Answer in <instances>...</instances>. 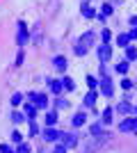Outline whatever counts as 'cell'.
<instances>
[{
    "instance_id": "cell-1",
    "label": "cell",
    "mask_w": 137,
    "mask_h": 153,
    "mask_svg": "<svg viewBox=\"0 0 137 153\" xmlns=\"http://www.w3.org/2000/svg\"><path fill=\"white\" fill-rule=\"evenodd\" d=\"M105 142H107V135H105V133L98 135V137H89V142H87V146H85V153H96Z\"/></svg>"
},
{
    "instance_id": "cell-2",
    "label": "cell",
    "mask_w": 137,
    "mask_h": 153,
    "mask_svg": "<svg viewBox=\"0 0 137 153\" xmlns=\"http://www.w3.org/2000/svg\"><path fill=\"white\" fill-rule=\"evenodd\" d=\"M119 130L121 133H137V119H133V117L124 119V121L119 123Z\"/></svg>"
},
{
    "instance_id": "cell-3",
    "label": "cell",
    "mask_w": 137,
    "mask_h": 153,
    "mask_svg": "<svg viewBox=\"0 0 137 153\" xmlns=\"http://www.w3.org/2000/svg\"><path fill=\"white\" fill-rule=\"evenodd\" d=\"M27 98L32 101V105H37V110H44L46 105H48V98H46V94H37V91H34V94H30Z\"/></svg>"
},
{
    "instance_id": "cell-4",
    "label": "cell",
    "mask_w": 137,
    "mask_h": 153,
    "mask_svg": "<svg viewBox=\"0 0 137 153\" xmlns=\"http://www.w3.org/2000/svg\"><path fill=\"white\" fill-rule=\"evenodd\" d=\"M62 135H64V133H59L57 128L48 126V128H46V133H44V140L46 142H57V140H62Z\"/></svg>"
},
{
    "instance_id": "cell-5",
    "label": "cell",
    "mask_w": 137,
    "mask_h": 153,
    "mask_svg": "<svg viewBox=\"0 0 137 153\" xmlns=\"http://www.w3.org/2000/svg\"><path fill=\"white\" fill-rule=\"evenodd\" d=\"M110 57H112V48H110V44H103L101 48H98V59L101 62H110Z\"/></svg>"
},
{
    "instance_id": "cell-6",
    "label": "cell",
    "mask_w": 137,
    "mask_h": 153,
    "mask_svg": "<svg viewBox=\"0 0 137 153\" xmlns=\"http://www.w3.org/2000/svg\"><path fill=\"white\" fill-rule=\"evenodd\" d=\"M16 41H19V46H25V44H27V27H25V23H19V34H16Z\"/></svg>"
},
{
    "instance_id": "cell-7",
    "label": "cell",
    "mask_w": 137,
    "mask_h": 153,
    "mask_svg": "<svg viewBox=\"0 0 137 153\" xmlns=\"http://www.w3.org/2000/svg\"><path fill=\"white\" fill-rule=\"evenodd\" d=\"M53 66L59 71V73H64L66 71V57H62V55H57V57L53 59Z\"/></svg>"
},
{
    "instance_id": "cell-8",
    "label": "cell",
    "mask_w": 137,
    "mask_h": 153,
    "mask_svg": "<svg viewBox=\"0 0 137 153\" xmlns=\"http://www.w3.org/2000/svg\"><path fill=\"white\" fill-rule=\"evenodd\" d=\"M101 91H103V96H110V98H112V94H114V87H112L110 80H101Z\"/></svg>"
},
{
    "instance_id": "cell-9",
    "label": "cell",
    "mask_w": 137,
    "mask_h": 153,
    "mask_svg": "<svg viewBox=\"0 0 137 153\" xmlns=\"http://www.w3.org/2000/svg\"><path fill=\"white\" fill-rule=\"evenodd\" d=\"M78 44H80V46H85V48H89V46L94 44V32H85V34L80 37Z\"/></svg>"
},
{
    "instance_id": "cell-10",
    "label": "cell",
    "mask_w": 137,
    "mask_h": 153,
    "mask_svg": "<svg viewBox=\"0 0 137 153\" xmlns=\"http://www.w3.org/2000/svg\"><path fill=\"white\" fill-rule=\"evenodd\" d=\"M80 14H82L85 19H96V12H94V7H89L87 2H85L82 7H80Z\"/></svg>"
},
{
    "instance_id": "cell-11",
    "label": "cell",
    "mask_w": 137,
    "mask_h": 153,
    "mask_svg": "<svg viewBox=\"0 0 137 153\" xmlns=\"http://www.w3.org/2000/svg\"><path fill=\"white\" fill-rule=\"evenodd\" d=\"M48 87H50L53 94H59V91L64 89V82L62 80H48Z\"/></svg>"
},
{
    "instance_id": "cell-12",
    "label": "cell",
    "mask_w": 137,
    "mask_h": 153,
    "mask_svg": "<svg viewBox=\"0 0 137 153\" xmlns=\"http://www.w3.org/2000/svg\"><path fill=\"white\" fill-rule=\"evenodd\" d=\"M117 110L121 112V114H130V112H133V105H130L128 101H121V103L117 105Z\"/></svg>"
},
{
    "instance_id": "cell-13",
    "label": "cell",
    "mask_w": 137,
    "mask_h": 153,
    "mask_svg": "<svg viewBox=\"0 0 137 153\" xmlns=\"http://www.w3.org/2000/svg\"><path fill=\"white\" fill-rule=\"evenodd\" d=\"M62 142H64V146H76L78 144V140H76V135H62Z\"/></svg>"
},
{
    "instance_id": "cell-14",
    "label": "cell",
    "mask_w": 137,
    "mask_h": 153,
    "mask_svg": "<svg viewBox=\"0 0 137 153\" xmlns=\"http://www.w3.org/2000/svg\"><path fill=\"white\" fill-rule=\"evenodd\" d=\"M117 44H119V46H124V48H128V44H130V34H128V32L119 34V37H117Z\"/></svg>"
},
{
    "instance_id": "cell-15",
    "label": "cell",
    "mask_w": 137,
    "mask_h": 153,
    "mask_svg": "<svg viewBox=\"0 0 137 153\" xmlns=\"http://www.w3.org/2000/svg\"><path fill=\"white\" fill-rule=\"evenodd\" d=\"M94 103H96V91L91 89L89 94L85 96V105H87V108H94Z\"/></svg>"
},
{
    "instance_id": "cell-16",
    "label": "cell",
    "mask_w": 137,
    "mask_h": 153,
    "mask_svg": "<svg viewBox=\"0 0 137 153\" xmlns=\"http://www.w3.org/2000/svg\"><path fill=\"white\" fill-rule=\"evenodd\" d=\"M82 123H85V114H82V112H78V114L71 119V126H73V128H78V126H82Z\"/></svg>"
},
{
    "instance_id": "cell-17",
    "label": "cell",
    "mask_w": 137,
    "mask_h": 153,
    "mask_svg": "<svg viewBox=\"0 0 137 153\" xmlns=\"http://www.w3.org/2000/svg\"><path fill=\"white\" fill-rule=\"evenodd\" d=\"M46 123H48V126H55V123H57V112H48V114H46Z\"/></svg>"
},
{
    "instance_id": "cell-18",
    "label": "cell",
    "mask_w": 137,
    "mask_h": 153,
    "mask_svg": "<svg viewBox=\"0 0 137 153\" xmlns=\"http://www.w3.org/2000/svg\"><path fill=\"white\" fill-rule=\"evenodd\" d=\"M25 114H27V119H30V121H34V114H37V105H27Z\"/></svg>"
},
{
    "instance_id": "cell-19",
    "label": "cell",
    "mask_w": 137,
    "mask_h": 153,
    "mask_svg": "<svg viewBox=\"0 0 137 153\" xmlns=\"http://www.w3.org/2000/svg\"><path fill=\"white\" fill-rule=\"evenodd\" d=\"M87 85H89V89H96L98 85H101V80H98V78H94V76H89V78H87Z\"/></svg>"
},
{
    "instance_id": "cell-20",
    "label": "cell",
    "mask_w": 137,
    "mask_h": 153,
    "mask_svg": "<svg viewBox=\"0 0 137 153\" xmlns=\"http://www.w3.org/2000/svg\"><path fill=\"white\" fill-rule=\"evenodd\" d=\"M25 119H27V117L21 114V112H14V114H12V121H14V123H23Z\"/></svg>"
},
{
    "instance_id": "cell-21",
    "label": "cell",
    "mask_w": 137,
    "mask_h": 153,
    "mask_svg": "<svg viewBox=\"0 0 137 153\" xmlns=\"http://www.w3.org/2000/svg\"><path fill=\"white\" fill-rule=\"evenodd\" d=\"M112 112H114V110L107 108V110L103 112V119H101V121H103V123H110V121H112Z\"/></svg>"
},
{
    "instance_id": "cell-22",
    "label": "cell",
    "mask_w": 137,
    "mask_h": 153,
    "mask_svg": "<svg viewBox=\"0 0 137 153\" xmlns=\"http://www.w3.org/2000/svg\"><path fill=\"white\" fill-rule=\"evenodd\" d=\"M62 82H64V89H69V91H73V89H76V82H73L71 78H64Z\"/></svg>"
},
{
    "instance_id": "cell-23",
    "label": "cell",
    "mask_w": 137,
    "mask_h": 153,
    "mask_svg": "<svg viewBox=\"0 0 137 153\" xmlns=\"http://www.w3.org/2000/svg\"><path fill=\"white\" fill-rule=\"evenodd\" d=\"M12 142H16V144H23V135H21V130H14V133H12Z\"/></svg>"
},
{
    "instance_id": "cell-24",
    "label": "cell",
    "mask_w": 137,
    "mask_h": 153,
    "mask_svg": "<svg viewBox=\"0 0 137 153\" xmlns=\"http://www.w3.org/2000/svg\"><path fill=\"white\" fill-rule=\"evenodd\" d=\"M135 57H137L135 48H126V62H128V59H135Z\"/></svg>"
},
{
    "instance_id": "cell-25",
    "label": "cell",
    "mask_w": 137,
    "mask_h": 153,
    "mask_svg": "<svg viewBox=\"0 0 137 153\" xmlns=\"http://www.w3.org/2000/svg\"><path fill=\"white\" fill-rule=\"evenodd\" d=\"M101 37H103V41H105V44H110V39H112V34H110V30H107V27H105V30L101 32Z\"/></svg>"
},
{
    "instance_id": "cell-26",
    "label": "cell",
    "mask_w": 137,
    "mask_h": 153,
    "mask_svg": "<svg viewBox=\"0 0 137 153\" xmlns=\"http://www.w3.org/2000/svg\"><path fill=\"white\" fill-rule=\"evenodd\" d=\"M128 71V62H121V64H117V73H126Z\"/></svg>"
},
{
    "instance_id": "cell-27",
    "label": "cell",
    "mask_w": 137,
    "mask_h": 153,
    "mask_svg": "<svg viewBox=\"0 0 137 153\" xmlns=\"http://www.w3.org/2000/svg\"><path fill=\"white\" fill-rule=\"evenodd\" d=\"M12 103H14V105H21V103H23V96H21V94H14L12 96Z\"/></svg>"
},
{
    "instance_id": "cell-28",
    "label": "cell",
    "mask_w": 137,
    "mask_h": 153,
    "mask_svg": "<svg viewBox=\"0 0 137 153\" xmlns=\"http://www.w3.org/2000/svg\"><path fill=\"white\" fill-rule=\"evenodd\" d=\"M30 133H32V135L39 133V126H37V121H30Z\"/></svg>"
},
{
    "instance_id": "cell-29",
    "label": "cell",
    "mask_w": 137,
    "mask_h": 153,
    "mask_svg": "<svg viewBox=\"0 0 137 153\" xmlns=\"http://www.w3.org/2000/svg\"><path fill=\"white\" fill-rule=\"evenodd\" d=\"M112 14V5L107 2V5H103V16H110Z\"/></svg>"
},
{
    "instance_id": "cell-30",
    "label": "cell",
    "mask_w": 137,
    "mask_h": 153,
    "mask_svg": "<svg viewBox=\"0 0 137 153\" xmlns=\"http://www.w3.org/2000/svg\"><path fill=\"white\" fill-rule=\"evenodd\" d=\"M16 153H30V146L27 144H19V151Z\"/></svg>"
},
{
    "instance_id": "cell-31",
    "label": "cell",
    "mask_w": 137,
    "mask_h": 153,
    "mask_svg": "<svg viewBox=\"0 0 137 153\" xmlns=\"http://www.w3.org/2000/svg\"><path fill=\"white\" fill-rule=\"evenodd\" d=\"M121 87H124V89H130V87H133V80H128V78L121 80Z\"/></svg>"
},
{
    "instance_id": "cell-32",
    "label": "cell",
    "mask_w": 137,
    "mask_h": 153,
    "mask_svg": "<svg viewBox=\"0 0 137 153\" xmlns=\"http://www.w3.org/2000/svg\"><path fill=\"white\" fill-rule=\"evenodd\" d=\"M85 53H87V48H85V46H76V55H85Z\"/></svg>"
},
{
    "instance_id": "cell-33",
    "label": "cell",
    "mask_w": 137,
    "mask_h": 153,
    "mask_svg": "<svg viewBox=\"0 0 137 153\" xmlns=\"http://www.w3.org/2000/svg\"><path fill=\"white\" fill-rule=\"evenodd\" d=\"M53 153H66V146H64V144H57V146H55V151H53Z\"/></svg>"
},
{
    "instance_id": "cell-34",
    "label": "cell",
    "mask_w": 137,
    "mask_h": 153,
    "mask_svg": "<svg viewBox=\"0 0 137 153\" xmlns=\"http://www.w3.org/2000/svg\"><path fill=\"white\" fill-rule=\"evenodd\" d=\"M21 64H23V53H19V55H16V66H21Z\"/></svg>"
},
{
    "instance_id": "cell-35",
    "label": "cell",
    "mask_w": 137,
    "mask_h": 153,
    "mask_svg": "<svg viewBox=\"0 0 137 153\" xmlns=\"http://www.w3.org/2000/svg\"><path fill=\"white\" fill-rule=\"evenodd\" d=\"M0 153H12V151H9V146H7V144H0Z\"/></svg>"
},
{
    "instance_id": "cell-36",
    "label": "cell",
    "mask_w": 137,
    "mask_h": 153,
    "mask_svg": "<svg viewBox=\"0 0 137 153\" xmlns=\"http://www.w3.org/2000/svg\"><path fill=\"white\" fill-rule=\"evenodd\" d=\"M128 34H130V39H137V27H133V30L128 32Z\"/></svg>"
},
{
    "instance_id": "cell-37",
    "label": "cell",
    "mask_w": 137,
    "mask_h": 153,
    "mask_svg": "<svg viewBox=\"0 0 137 153\" xmlns=\"http://www.w3.org/2000/svg\"><path fill=\"white\" fill-rule=\"evenodd\" d=\"M130 25H135V27H137V16H135V19H130Z\"/></svg>"
},
{
    "instance_id": "cell-38",
    "label": "cell",
    "mask_w": 137,
    "mask_h": 153,
    "mask_svg": "<svg viewBox=\"0 0 137 153\" xmlns=\"http://www.w3.org/2000/svg\"><path fill=\"white\" fill-rule=\"evenodd\" d=\"M135 114H137V108H135Z\"/></svg>"
}]
</instances>
